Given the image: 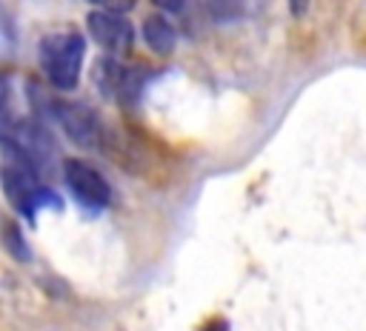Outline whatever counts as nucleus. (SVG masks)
Masks as SVG:
<instances>
[{
  "label": "nucleus",
  "mask_w": 366,
  "mask_h": 331,
  "mask_svg": "<svg viewBox=\"0 0 366 331\" xmlns=\"http://www.w3.org/2000/svg\"><path fill=\"white\" fill-rule=\"evenodd\" d=\"M86 60V37L77 29H54L46 31L37 43V63L43 77L57 91H74L83 74Z\"/></svg>",
  "instance_id": "1"
},
{
  "label": "nucleus",
  "mask_w": 366,
  "mask_h": 331,
  "mask_svg": "<svg viewBox=\"0 0 366 331\" xmlns=\"http://www.w3.org/2000/svg\"><path fill=\"white\" fill-rule=\"evenodd\" d=\"M31 103L37 106V114H40L37 120H54L74 146H83V148H100L103 146L106 128H103L100 114L92 106L77 103V100H57L51 94H40L34 86H31Z\"/></svg>",
  "instance_id": "2"
},
{
  "label": "nucleus",
  "mask_w": 366,
  "mask_h": 331,
  "mask_svg": "<svg viewBox=\"0 0 366 331\" xmlns=\"http://www.w3.org/2000/svg\"><path fill=\"white\" fill-rule=\"evenodd\" d=\"M0 185H3L9 205L26 220H34L40 208H54V211L63 208V200L57 197V191L43 185L40 177L20 163H6L0 168Z\"/></svg>",
  "instance_id": "3"
},
{
  "label": "nucleus",
  "mask_w": 366,
  "mask_h": 331,
  "mask_svg": "<svg viewBox=\"0 0 366 331\" xmlns=\"http://www.w3.org/2000/svg\"><path fill=\"white\" fill-rule=\"evenodd\" d=\"M143 80L146 77L140 74V68L126 66V63H120L112 54L97 57L94 68H92L94 88L100 91V97H106L112 103H132V100H137L140 91H143Z\"/></svg>",
  "instance_id": "4"
},
{
  "label": "nucleus",
  "mask_w": 366,
  "mask_h": 331,
  "mask_svg": "<svg viewBox=\"0 0 366 331\" xmlns=\"http://www.w3.org/2000/svg\"><path fill=\"white\" fill-rule=\"evenodd\" d=\"M63 180H66V188L69 194L74 197V203L92 214L103 211L109 203H112V185L109 180L86 160H66L63 163Z\"/></svg>",
  "instance_id": "5"
},
{
  "label": "nucleus",
  "mask_w": 366,
  "mask_h": 331,
  "mask_svg": "<svg viewBox=\"0 0 366 331\" xmlns=\"http://www.w3.org/2000/svg\"><path fill=\"white\" fill-rule=\"evenodd\" d=\"M86 31L94 40V46L103 49L112 57H120V54L132 51L134 29L126 20V14H120V11H106V9L89 11L86 14Z\"/></svg>",
  "instance_id": "6"
},
{
  "label": "nucleus",
  "mask_w": 366,
  "mask_h": 331,
  "mask_svg": "<svg viewBox=\"0 0 366 331\" xmlns=\"http://www.w3.org/2000/svg\"><path fill=\"white\" fill-rule=\"evenodd\" d=\"M140 34H143V43H146L154 54H160V57H169V54L174 51V46H177V31H174V26L169 23V17H163L160 11H154V14H149V17L143 20Z\"/></svg>",
  "instance_id": "7"
},
{
  "label": "nucleus",
  "mask_w": 366,
  "mask_h": 331,
  "mask_svg": "<svg viewBox=\"0 0 366 331\" xmlns=\"http://www.w3.org/2000/svg\"><path fill=\"white\" fill-rule=\"evenodd\" d=\"M0 245L17 263H29L31 260V245L26 243L20 223L11 220V217H0Z\"/></svg>",
  "instance_id": "8"
},
{
  "label": "nucleus",
  "mask_w": 366,
  "mask_h": 331,
  "mask_svg": "<svg viewBox=\"0 0 366 331\" xmlns=\"http://www.w3.org/2000/svg\"><path fill=\"white\" fill-rule=\"evenodd\" d=\"M11 91H9V80L0 74V134L9 128V123L14 120V114H11Z\"/></svg>",
  "instance_id": "9"
},
{
  "label": "nucleus",
  "mask_w": 366,
  "mask_h": 331,
  "mask_svg": "<svg viewBox=\"0 0 366 331\" xmlns=\"http://www.w3.org/2000/svg\"><path fill=\"white\" fill-rule=\"evenodd\" d=\"M89 3L97 9H106V11H120V14H126L129 9L137 6V0H89Z\"/></svg>",
  "instance_id": "10"
},
{
  "label": "nucleus",
  "mask_w": 366,
  "mask_h": 331,
  "mask_svg": "<svg viewBox=\"0 0 366 331\" xmlns=\"http://www.w3.org/2000/svg\"><path fill=\"white\" fill-rule=\"evenodd\" d=\"M152 3H154L157 9H163V11H180L186 0H152Z\"/></svg>",
  "instance_id": "11"
},
{
  "label": "nucleus",
  "mask_w": 366,
  "mask_h": 331,
  "mask_svg": "<svg viewBox=\"0 0 366 331\" xmlns=\"http://www.w3.org/2000/svg\"><path fill=\"white\" fill-rule=\"evenodd\" d=\"M289 6H292V14H303L306 11V6H309V0H289Z\"/></svg>",
  "instance_id": "12"
}]
</instances>
